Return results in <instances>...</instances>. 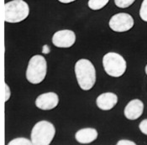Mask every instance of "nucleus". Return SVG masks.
I'll return each instance as SVG.
<instances>
[{"label": "nucleus", "mask_w": 147, "mask_h": 145, "mask_svg": "<svg viewBox=\"0 0 147 145\" xmlns=\"http://www.w3.org/2000/svg\"><path fill=\"white\" fill-rule=\"evenodd\" d=\"M75 74L78 83L83 91H89L96 82V70L90 60L81 59L75 65Z\"/></svg>", "instance_id": "1"}, {"label": "nucleus", "mask_w": 147, "mask_h": 145, "mask_svg": "<svg viewBox=\"0 0 147 145\" xmlns=\"http://www.w3.org/2000/svg\"><path fill=\"white\" fill-rule=\"evenodd\" d=\"M56 134L54 125L48 121L38 122L31 131V143L34 145H49Z\"/></svg>", "instance_id": "2"}, {"label": "nucleus", "mask_w": 147, "mask_h": 145, "mask_svg": "<svg viewBox=\"0 0 147 145\" xmlns=\"http://www.w3.org/2000/svg\"><path fill=\"white\" fill-rule=\"evenodd\" d=\"M30 13V8L23 0H13L4 5V19L8 23H20Z\"/></svg>", "instance_id": "3"}, {"label": "nucleus", "mask_w": 147, "mask_h": 145, "mask_svg": "<svg viewBox=\"0 0 147 145\" xmlns=\"http://www.w3.org/2000/svg\"><path fill=\"white\" fill-rule=\"evenodd\" d=\"M47 72V63L45 57L34 56L29 61L26 70V79L32 84H39L45 78Z\"/></svg>", "instance_id": "4"}, {"label": "nucleus", "mask_w": 147, "mask_h": 145, "mask_svg": "<svg viewBox=\"0 0 147 145\" xmlns=\"http://www.w3.org/2000/svg\"><path fill=\"white\" fill-rule=\"evenodd\" d=\"M102 66L106 73L113 77H119L126 70V61L119 54L109 52L102 58Z\"/></svg>", "instance_id": "5"}, {"label": "nucleus", "mask_w": 147, "mask_h": 145, "mask_svg": "<svg viewBox=\"0 0 147 145\" xmlns=\"http://www.w3.org/2000/svg\"><path fill=\"white\" fill-rule=\"evenodd\" d=\"M134 19L126 13L114 14L109 20V27L115 32H125L131 30L134 26Z\"/></svg>", "instance_id": "6"}, {"label": "nucleus", "mask_w": 147, "mask_h": 145, "mask_svg": "<svg viewBox=\"0 0 147 145\" xmlns=\"http://www.w3.org/2000/svg\"><path fill=\"white\" fill-rule=\"evenodd\" d=\"M76 42V34L70 30H59L54 34L52 43L58 48H70Z\"/></svg>", "instance_id": "7"}, {"label": "nucleus", "mask_w": 147, "mask_h": 145, "mask_svg": "<svg viewBox=\"0 0 147 145\" xmlns=\"http://www.w3.org/2000/svg\"><path fill=\"white\" fill-rule=\"evenodd\" d=\"M59 103V97L55 92H46L40 95L35 100V106L41 110H52Z\"/></svg>", "instance_id": "8"}, {"label": "nucleus", "mask_w": 147, "mask_h": 145, "mask_svg": "<svg viewBox=\"0 0 147 145\" xmlns=\"http://www.w3.org/2000/svg\"><path fill=\"white\" fill-rule=\"evenodd\" d=\"M144 104L139 99H134L130 101L125 107V117L129 120H136L143 113Z\"/></svg>", "instance_id": "9"}, {"label": "nucleus", "mask_w": 147, "mask_h": 145, "mask_svg": "<svg viewBox=\"0 0 147 145\" xmlns=\"http://www.w3.org/2000/svg\"><path fill=\"white\" fill-rule=\"evenodd\" d=\"M118 102V97L113 92H106L97 97L96 104L98 108L103 111H109L114 107Z\"/></svg>", "instance_id": "10"}, {"label": "nucleus", "mask_w": 147, "mask_h": 145, "mask_svg": "<svg viewBox=\"0 0 147 145\" xmlns=\"http://www.w3.org/2000/svg\"><path fill=\"white\" fill-rule=\"evenodd\" d=\"M76 140L82 144H91L95 141L98 138V131L95 128H82L78 130L75 135Z\"/></svg>", "instance_id": "11"}, {"label": "nucleus", "mask_w": 147, "mask_h": 145, "mask_svg": "<svg viewBox=\"0 0 147 145\" xmlns=\"http://www.w3.org/2000/svg\"><path fill=\"white\" fill-rule=\"evenodd\" d=\"M109 0H89L88 7L92 10H99L108 4Z\"/></svg>", "instance_id": "12"}, {"label": "nucleus", "mask_w": 147, "mask_h": 145, "mask_svg": "<svg viewBox=\"0 0 147 145\" xmlns=\"http://www.w3.org/2000/svg\"><path fill=\"white\" fill-rule=\"evenodd\" d=\"M136 0H114L115 5L120 9H126L132 5Z\"/></svg>", "instance_id": "13"}, {"label": "nucleus", "mask_w": 147, "mask_h": 145, "mask_svg": "<svg viewBox=\"0 0 147 145\" xmlns=\"http://www.w3.org/2000/svg\"><path fill=\"white\" fill-rule=\"evenodd\" d=\"M9 145H16V144H21V145H30L32 144L31 141L27 139V138H14L11 140L9 143Z\"/></svg>", "instance_id": "14"}, {"label": "nucleus", "mask_w": 147, "mask_h": 145, "mask_svg": "<svg viewBox=\"0 0 147 145\" xmlns=\"http://www.w3.org/2000/svg\"><path fill=\"white\" fill-rule=\"evenodd\" d=\"M140 16L141 19L147 22V0H143L140 9Z\"/></svg>", "instance_id": "15"}, {"label": "nucleus", "mask_w": 147, "mask_h": 145, "mask_svg": "<svg viewBox=\"0 0 147 145\" xmlns=\"http://www.w3.org/2000/svg\"><path fill=\"white\" fill-rule=\"evenodd\" d=\"M139 128L141 133L147 135V119H144L139 125Z\"/></svg>", "instance_id": "16"}, {"label": "nucleus", "mask_w": 147, "mask_h": 145, "mask_svg": "<svg viewBox=\"0 0 147 145\" xmlns=\"http://www.w3.org/2000/svg\"><path fill=\"white\" fill-rule=\"evenodd\" d=\"M118 145H136V143L130 140H119L118 143Z\"/></svg>", "instance_id": "17"}, {"label": "nucleus", "mask_w": 147, "mask_h": 145, "mask_svg": "<svg viewBox=\"0 0 147 145\" xmlns=\"http://www.w3.org/2000/svg\"><path fill=\"white\" fill-rule=\"evenodd\" d=\"M10 95H11V92H10L9 87L7 84H5V101H6L9 99Z\"/></svg>", "instance_id": "18"}, {"label": "nucleus", "mask_w": 147, "mask_h": 145, "mask_svg": "<svg viewBox=\"0 0 147 145\" xmlns=\"http://www.w3.org/2000/svg\"><path fill=\"white\" fill-rule=\"evenodd\" d=\"M50 51H51V49H50L49 45H45L44 46H43V49H42V53H43V54L47 55V54H49V53H50Z\"/></svg>", "instance_id": "19"}, {"label": "nucleus", "mask_w": 147, "mask_h": 145, "mask_svg": "<svg viewBox=\"0 0 147 145\" xmlns=\"http://www.w3.org/2000/svg\"><path fill=\"white\" fill-rule=\"evenodd\" d=\"M58 1L61 2V3H70L74 2L76 0H58Z\"/></svg>", "instance_id": "20"}, {"label": "nucleus", "mask_w": 147, "mask_h": 145, "mask_svg": "<svg viewBox=\"0 0 147 145\" xmlns=\"http://www.w3.org/2000/svg\"><path fill=\"white\" fill-rule=\"evenodd\" d=\"M146 75H147V65H146Z\"/></svg>", "instance_id": "21"}]
</instances>
